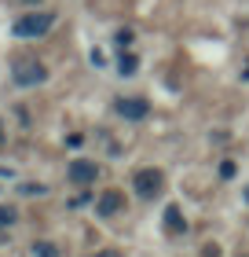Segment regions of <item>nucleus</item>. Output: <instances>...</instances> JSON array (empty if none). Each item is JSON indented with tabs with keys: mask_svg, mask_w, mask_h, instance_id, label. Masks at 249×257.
Segmentation results:
<instances>
[{
	"mask_svg": "<svg viewBox=\"0 0 249 257\" xmlns=\"http://www.w3.org/2000/svg\"><path fill=\"white\" fill-rule=\"evenodd\" d=\"M19 4H26V8H41V0H19Z\"/></svg>",
	"mask_w": 249,
	"mask_h": 257,
	"instance_id": "17",
	"label": "nucleus"
},
{
	"mask_svg": "<svg viewBox=\"0 0 249 257\" xmlns=\"http://www.w3.org/2000/svg\"><path fill=\"white\" fill-rule=\"evenodd\" d=\"M121 209H125V191H117V188H106V191L96 198V217H103V220L117 217Z\"/></svg>",
	"mask_w": 249,
	"mask_h": 257,
	"instance_id": "4",
	"label": "nucleus"
},
{
	"mask_svg": "<svg viewBox=\"0 0 249 257\" xmlns=\"http://www.w3.org/2000/svg\"><path fill=\"white\" fill-rule=\"evenodd\" d=\"M245 202H249V188H245Z\"/></svg>",
	"mask_w": 249,
	"mask_h": 257,
	"instance_id": "18",
	"label": "nucleus"
},
{
	"mask_svg": "<svg viewBox=\"0 0 249 257\" xmlns=\"http://www.w3.org/2000/svg\"><path fill=\"white\" fill-rule=\"evenodd\" d=\"M220 177H223V180L234 177V162H223V166H220Z\"/></svg>",
	"mask_w": 249,
	"mask_h": 257,
	"instance_id": "13",
	"label": "nucleus"
},
{
	"mask_svg": "<svg viewBox=\"0 0 249 257\" xmlns=\"http://www.w3.org/2000/svg\"><path fill=\"white\" fill-rule=\"evenodd\" d=\"M128 41H132V30H117V44H121V48H125Z\"/></svg>",
	"mask_w": 249,
	"mask_h": 257,
	"instance_id": "14",
	"label": "nucleus"
},
{
	"mask_svg": "<svg viewBox=\"0 0 249 257\" xmlns=\"http://www.w3.org/2000/svg\"><path fill=\"white\" fill-rule=\"evenodd\" d=\"M165 188V177H161V169H136V177H132V191L139 198H158Z\"/></svg>",
	"mask_w": 249,
	"mask_h": 257,
	"instance_id": "3",
	"label": "nucleus"
},
{
	"mask_svg": "<svg viewBox=\"0 0 249 257\" xmlns=\"http://www.w3.org/2000/svg\"><path fill=\"white\" fill-rule=\"evenodd\" d=\"M66 177L74 180V184H96V177H99V166H96V162H88V158H77V162H70Z\"/></svg>",
	"mask_w": 249,
	"mask_h": 257,
	"instance_id": "6",
	"label": "nucleus"
},
{
	"mask_svg": "<svg viewBox=\"0 0 249 257\" xmlns=\"http://www.w3.org/2000/svg\"><path fill=\"white\" fill-rule=\"evenodd\" d=\"M11 81H15L19 88L44 85V81H48V66H44L37 55H15V63H11Z\"/></svg>",
	"mask_w": 249,
	"mask_h": 257,
	"instance_id": "1",
	"label": "nucleus"
},
{
	"mask_svg": "<svg viewBox=\"0 0 249 257\" xmlns=\"http://www.w3.org/2000/svg\"><path fill=\"white\" fill-rule=\"evenodd\" d=\"M201 257H220V246L216 242H205V246H201Z\"/></svg>",
	"mask_w": 249,
	"mask_h": 257,
	"instance_id": "12",
	"label": "nucleus"
},
{
	"mask_svg": "<svg viewBox=\"0 0 249 257\" xmlns=\"http://www.w3.org/2000/svg\"><path fill=\"white\" fill-rule=\"evenodd\" d=\"M92 257H125V253H121V250H114V246H110V250H96V253H92Z\"/></svg>",
	"mask_w": 249,
	"mask_h": 257,
	"instance_id": "15",
	"label": "nucleus"
},
{
	"mask_svg": "<svg viewBox=\"0 0 249 257\" xmlns=\"http://www.w3.org/2000/svg\"><path fill=\"white\" fill-rule=\"evenodd\" d=\"M242 257H249V253H242Z\"/></svg>",
	"mask_w": 249,
	"mask_h": 257,
	"instance_id": "20",
	"label": "nucleus"
},
{
	"mask_svg": "<svg viewBox=\"0 0 249 257\" xmlns=\"http://www.w3.org/2000/svg\"><path fill=\"white\" fill-rule=\"evenodd\" d=\"M4 140H8V133H4V118H0V147H4Z\"/></svg>",
	"mask_w": 249,
	"mask_h": 257,
	"instance_id": "16",
	"label": "nucleus"
},
{
	"mask_svg": "<svg viewBox=\"0 0 249 257\" xmlns=\"http://www.w3.org/2000/svg\"><path fill=\"white\" fill-rule=\"evenodd\" d=\"M242 77H245V81H249V70H245V74H242Z\"/></svg>",
	"mask_w": 249,
	"mask_h": 257,
	"instance_id": "19",
	"label": "nucleus"
},
{
	"mask_svg": "<svg viewBox=\"0 0 249 257\" xmlns=\"http://www.w3.org/2000/svg\"><path fill=\"white\" fill-rule=\"evenodd\" d=\"M117 70H121L125 77H132L136 70H139V59H136L132 52H125V48H121V59H117Z\"/></svg>",
	"mask_w": 249,
	"mask_h": 257,
	"instance_id": "8",
	"label": "nucleus"
},
{
	"mask_svg": "<svg viewBox=\"0 0 249 257\" xmlns=\"http://www.w3.org/2000/svg\"><path fill=\"white\" fill-rule=\"evenodd\" d=\"M33 257H63V253H59V246H55V242H33Z\"/></svg>",
	"mask_w": 249,
	"mask_h": 257,
	"instance_id": "9",
	"label": "nucleus"
},
{
	"mask_svg": "<svg viewBox=\"0 0 249 257\" xmlns=\"http://www.w3.org/2000/svg\"><path fill=\"white\" fill-rule=\"evenodd\" d=\"M114 110L121 114L125 121H143L147 114H150V103H147V99H139V96H128V99L121 96V99H114Z\"/></svg>",
	"mask_w": 249,
	"mask_h": 257,
	"instance_id": "5",
	"label": "nucleus"
},
{
	"mask_svg": "<svg viewBox=\"0 0 249 257\" xmlns=\"http://www.w3.org/2000/svg\"><path fill=\"white\" fill-rule=\"evenodd\" d=\"M52 22H55V11L33 8L30 15H19L11 22V33H15V37H44V33L52 30Z\"/></svg>",
	"mask_w": 249,
	"mask_h": 257,
	"instance_id": "2",
	"label": "nucleus"
},
{
	"mask_svg": "<svg viewBox=\"0 0 249 257\" xmlns=\"http://www.w3.org/2000/svg\"><path fill=\"white\" fill-rule=\"evenodd\" d=\"M19 220V213H15V206H0V228H11Z\"/></svg>",
	"mask_w": 249,
	"mask_h": 257,
	"instance_id": "10",
	"label": "nucleus"
},
{
	"mask_svg": "<svg viewBox=\"0 0 249 257\" xmlns=\"http://www.w3.org/2000/svg\"><path fill=\"white\" fill-rule=\"evenodd\" d=\"M165 228H169L172 235H183L187 231V217H183L180 206H165Z\"/></svg>",
	"mask_w": 249,
	"mask_h": 257,
	"instance_id": "7",
	"label": "nucleus"
},
{
	"mask_svg": "<svg viewBox=\"0 0 249 257\" xmlns=\"http://www.w3.org/2000/svg\"><path fill=\"white\" fill-rule=\"evenodd\" d=\"M48 188H44V184H22L19 188V195H26V198H33V195H44Z\"/></svg>",
	"mask_w": 249,
	"mask_h": 257,
	"instance_id": "11",
	"label": "nucleus"
}]
</instances>
